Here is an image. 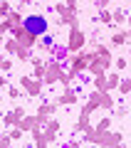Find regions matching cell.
I'll return each instance as SVG.
<instances>
[{"instance_id": "cell-27", "label": "cell", "mask_w": 131, "mask_h": 148, "mask_svg": "<svg viewBox=\"0 0 131 148\" xmlns=\"http://www.w3.org/2000/svg\"><path fill=\"white\" fill-rule=\"evenodd\" d=\"M30 52H32V49H27V47H20V49L15 52V57L20 59V62H30V57H32Z\"/></svg>"}, {"instance_id": "cell-34", "label": "cell", "mask_w": 131, "mask_h": 148, "mask_svg": "<svg viewBox=\"0 0 131 148\" xmlns=\"http://www.w3.org/2000/svg\"><path fill=\"white\" fill-rule=\"evenodd\" d=\"M32 77H35V79H42V82H45V64H37V67L32 69Z\"/></svg>"}, {"instance_id": "cell-32", "label": "cell", "mask_w": 131, "mask_h": 148, "mask_svg": "<svg viewBox=\"0 0 131 148\" xmlns=\"http://www.w3.org/2000/svg\"><path fill=\"white\" fill-rule=\"evenodd\" d=\"M22 94H25V91H22L20 86H8V96H10V99H20Z\"/></svg>"}, {"instance_id": "cell-42", "label": "cell", "mask_w": 131, "mask_h": 148, "mask_svg": "<svg viewBox=\"0 0 131 148\" xmlns=\"http://www.w3.org/2000/svg\"><path fill=\"white\" fill-rule=\"evenodd\" d=\"M109 3H111V0H97V8H99V10H104Z\"/></svg>"}, {"instance_id": "cell-18", "label": "cell", "mask_w": 131, "mask_h": 148, "mask_svg": "<svg viewBox=\"0 0 131 148\" xmlns=\"http://www.w3.org/2000/svg\"><path fill=\"white\" fill-rule=\"evenodd\" d=\"M99 109H106V111H111V109H114V99H111V91H101Z\"/></svg>"}, {"instance_id": "cell-6", "label": "cell", "mask_w": 131, "mask_h": 148, "mask_svg": "<svg viewBox=\"0 0 131 148\" xmlns=\"http://www.w3.org/2000/svg\"><path fill=\"white\" fill-rule=\"evenodd\" d=\"M12 37H15L17 42H20V47H27V49H35V45H37V40H40V37L37 35H32V32H27L25 27H12V32H10Z\"/></svg>"}, {"instance_id": "cell-25", "label": "cell", "mask_w": 131, "mask_h": 148, "mask_svg": "<svg viewBox=\"0 0 131 148\" xmlns=\"http://www.w3.org/2000/svg\"><path fill=\"white\" fill-rule=\"evenodd\" d=\"M92 82H94V89L97 91H106V74H97Z\"/></svg>"}, {"instance_id": "cell-8", "label": "cell", "mask_w": 131, "mask_h": 148, "mask_svg": "<svg viewBox=\"0 0 131 148\" xmlns=\"http://www.w3.org/2000/svg\"><path fill=\"white\" fill-rule=\"evenodd\" d=\"M57 106H59L57 101H42V104L37 106V114H35V116H37V121H40V123H45V121H47V119L54 114V111H57Z\"/></svg>"}, {"instance_id": "cell-47", "label": "cell", "mask_w": 131, "mask_h": 148, "mask_svg": "<svg viewBox=\"0 0 131 148\" xmlns=\"http://www.w3.org/2000/svg\"><path fill=\"white\" fill-rule=\"evenodd\" d=\"M111 148H121V143H119V146H111Z\"/></svg>"}, {"instance_id": "cell-17", "label": "cell", "mask_w": 131, "mask_h": 148, "mask_svg": "<svg viewBox=\"0 0 131 148\" xmlns=\"http://www.w3.org/2000/svg\"><path fill=\"white\" fill-rule=\"evenodd\" d=\"M119 84H121V77H119L116 72L106 74V91H114V89H119Z\"/></svg>"}, {"instance_id": "cell-39", "label": "cell", "mask_w": 131, "mask_h": 148, "mask_svg": "<svg viewBox=\"0 0 131 148\" xmlns=\"http://www.w3.org/2000/svg\"><path fill=\"white\" fill-rule=\"evenodd\" d=\"M114 67L119 69V72H121V69H126V57H121V59H116V62H114Z\"/></svg>"}, {"instance_id": "cell-41", "label": "cell", "mask_w": 131, "mask_h": 148, "mask_svg": "<svg viewBox=\"0 0 131 148\" xmlns=\"http://www.w3.org/2000/svg\"><path fill=\"white\" fill-rule=\"evenodd\" d=\"M62 148H82V143H79V141H67Z\"/></svg>"}, {"instance_id": "cell-31", "label": "cell", "mask_w": 131, "mask_h": 148, "mask_svg": "<svg viewBox=\"0 0 131 148\" xmlns=\"http://www.w3.org/2000/svg\"><path fill=\"white\" fill-rule=\"evenodd\" d=\"M126 114H129V106H119V109L114 106V109H111V116L114 119H124Z\"/></svg>"}, {"instance_id": "cell-44", "label": "cell", "mask_w": 131, "mask_h": 148, "mask_svg": "<svg viewBox=\"0 0 131 148\" xmlns=\"http://www.w3.org/2000/svg\"><path fill=\"white\" fill-rule=\"evenodd\" d=\"M5 84H8V79L3 77V72H0V86H5Z\"/></svg>"}, {"instance_id": "cell-12", "label": "cell", "mask_w": 131, "mask_h": 148, "mask_svg": "<svg viewBox=\"0 0 131 148\" xmlns=\"http://www.w3.org/2000/svg\"><path fill=\"white\" fill-rule=\"evenodd\" d=\"M54 22H57L59 27H64V25H69V27H79V20H77V10H67L64 15H59Z\"/></svg>"}, {"instance_id": "cell-37", "label": "cell", "mask_w": 131, "mask_h": 148, "mask_svg": "<svg viewBox=\"0 0 131 148\" xmlns=\"http://www.w3.org/2000/svg\"><path fill=\"white\" fill-rule=\"evenodd\" d=\"M10 69H12V59L5 57V59H3V67H0V72H8V74H10Z\"/></svg>"}, {"instance_id": "cell-21", "label": "cell", "mask_w": 131, "mask_h": 148, "mask_svg": "<svg viewBox=\"0 0 131 148\" xmlns=\"http://www.w3.org/2000/svg\"><path fill=\"white\" fill-rule=\"evenodd\" d=\"M97 136H99V131H97L94 126H89V128H84V131H82V138L87 143H97Z\"/></svg>"}, {"instance_id": "cell-4", "label": "cell", "mask_w": 131, "mask_h": 148, "mask_svg": "<svg viewBox=\"0 0 131 148\" xmlns=\"http://www.w3.org/2000/svg\"><path fill=\"white\" fill-rule=\"evenodd\" d=\"M64 64L62 62H54V59H45V84H54V82H59V77H62V72H64Z\"/></svg>"}, {"instance_id": "cell-3", "label": "cell", "mask_w": 131, "mask_h": 148, "mask_svg": "<svg viewBox=\"0 0 131 148\" xmlns=\"http://www.w3.org/2000/svg\"><path fill=\"white\" fill-rule=\"evenodd\" d=\"M67 49L69 52H82L84 47H87V35H84V30L82 27H69V32H67Z\"/></svg>"}, {"instance_id": "cell-46", "label": "cell", "mask_w": 131, "mask_h": 148, "mask_svg": "<svg viewBox=\"0 0 131 148\" xmlns=\"http://www.w3.org/2000/svg\"><path fill=\"white\" fill-rule=\"evenodd\" d=\"M3 59H5V57H0V67H3Z\"/></svg>"}, {"instance_id": "cell-7", "label": "cell", "mask_w": 131, "mask_h": 148, "mask_svg": "<svg viewBox=\"0 0 131 148\" xmlns=\"http://www.w3.org/2000/svg\"><path fill=\"white\" fill-rule=\"evenodd\" d=\"M42 86H45V82L42 79H35V77H20V89L25 91L27 96H40L42 94Z\"/></svg>"}, {"instance_id": "cell-24", "label": "cell", "mask_w": 131, "mask_h": 148, "mask_svg": "<svg viewBox=\"0 0 131 148\" xmlns=\"http://www.w3.org/2000/svg\"><path fill=\"white\" fill-rule=\"evenodd\" d=\"M97 20L101 22V25H114V17H111V10H99V17H97Z\"/></svg>"}, {"instance_id": "cell-28", "label": "cell", "mask_w": 131, "mask_h": 148, "mask_svg": "<svg viewBox=\"0 0 131 148\" xmlns=\"http://www.w3.org/2000/svg\"><path fill=\"white\" fill-rule=\"evenodd\" d=\"M8 32H12V25H10L8 17H3V20H0V37H5Z\"/></svg>"}, {"instance_id": "cell-10", "label": "cell", "mask_w": 131, "mask_h": 148, "mask_svg": "<svg viewBox=\"0 0 131 148\" xmlns=\"http://www.w3.org/2000/svg\"><path fill=\"white\" fill-rule=\"evenodd\" d=\"M77 101H79V94H77V89H72V86H64V91L57 96L59 106H74Z\"/></svg>"}, {"instance_id": "cell-38", "label": "cell", "mask_w": 131, "mask_h": 148, "mask_svg": "<svg viewBox=\"0 0 131 148\" xmlns=\"http://www.w3.org/2000/svg\"><path fill=\"white\" fill-rule=\"evenodd\" d=\"M47 146H50V143H47V138H45V133H42V138H37L32 148H47Z\"/></svg>"}, {"instance_id": "cell-2", "label": "cell", "mask_w": 131, "mask_h": 148, "mask_svg": "<svg viewBox=\"0 0 131 148\" xmlns=\"http://www.w3.org/2000/svg\"><path fill=\"white\" fill-rule=\"evenodd\" d=\"M22 27H25L27 32H32V35L42 37V35H47L50 30V22L45 15H40V12H32V15H27L25 20H22Z\"/></svg>"}, {"instance_id": "cell-14", "label": "cell", "mask_w": 131, "mask_h": 148, "mask_svg": "<svg viewBox=\"0 0 131 148\" xmlns=\"http://www.w3.org/2000/svg\"><path fill=\"white\" fill-rule=\"evenodd\" d=\"M77 79H79V72H77V69H72V67H67V69L62 72V77H59V84H62V86H69L72 82H77Z\"/></svg>"}, {"instance_id": "cell-20", "label": "cell", "mask_w": 131, "mask_h": 148, "mask_svg": "<svg viewBox=\"0 0 131 148\" xmlns=\"http://www.w3.org/2000/svg\"><path fill=\"white\" fill-rule=\"evenodd\" d=\"M87 74H92V77H97V74H106V69H104V64L99 62V57H97L94 62L89 64V69H87Z\"/></svg>"}, {"instance_id": "cell-36", "label": "cell", "mask_w": 131, "mask_h": 148, "mask_svg": "<svg viewBox=\"0 0 131 148\" xmlns=\"http://www.w3.org/2000/svg\"><path fill=\"white\" fill-rule=\"evenodd\" d=\"M67 10H69V8H67V3H64V0H59V3H54V12H57V15H64Z\"/></svg>"}, {"instance_id": "cell-13", "label": "cell", "mask_w": 131, "mask_h": 148, "mask_svg": "<svg viewBox=\"0 0 131 148\" xmlns=\"http://www.w3.org/2000/svg\"><path fill=\"white\" fill-rule=\"evenodd\" d=\"M37 123H40V121H37V116H27V114H25V116H22L20 121H17V128H20L22 133H30L32 128L37 126Z\"/></svg>"}, {"instance_id": "cell-49", "label": "cell", "mask_w": 131, "mask_h": 148, "mask_svg": "<svg viewBox=\"0 0 131 148\" xmlns=\"http://www.w3.org/2000/svg\"><path fill=\"white\" fill-rule=\"evenodd\" d=\"M129 54H131V49H129Z\"/></svg>"}, {"instance_id": "cell-33", "label": "cell", "mask_w": 131, "mask_h": 148, "mask_svg": "<svg viewBox=\"0 0 131 148\" xmlns=\"http://www.w3.org/2000/svg\"><path fill=\"white\" fill-rule=\"evenodd\" d=\"M94 128H97V131H109V128H111V119H109V116H106V119H101V121L97 123Z\"/></svg>"}, {"instance_id": "cell-48", "label": "cell", "mask_w": 131, "mask_h": 148, "mask_svg": "<svg viewBox=\"0 0 131 148\" xmlns=\"http://www.w3.org/2000/svg\"><path fill=\"white\" fill-rule=\"evenodd\" d=\"M129 114H131V104H129Z\"/></svg>"}, {"instance_id": "cell-19", "label": "cell", "mask_w": 131, "mask_h": 148, "mask_svg": "<svg viewBox=\"0 0 131 148\" xmlns=\"http://www.w3.org/2000/svg\"><path fill=\"white\" fill-rule=\"evenodd\" d=\"M8 20H10V25H12V27H20V25H22V20H25V15H22L20 10H10V12H8Z\"/></svg>"}, {"instance_id": "cell-1", "label": "cell", "mask_w": 131, "mask_h": 148, "mask_svg": "<svg viewBox=\"0 0 131 148\" xmlns=\"http://www.w3.org/2000/svg\"><path fill=\"white\" fill-rule=\"evenodd\" d=\"M94 59H97V52L84 47L82 52H72V54H69V67L77 69L79 74H87V69H89V64L94 62Z\"/></svg>"}, {"instance_id": "cell-35", "label": "cell", "mask_w": 131, "mask_h": 148, "mask_svg": "<svg viewBox=\"0 0 131 148\" xmlns=\"http://www.w3.org/2000/svg\"><path fill=\"white\" fill-rule=\"evenodd\" d=\"M119 91H121V94H131V79H121Z\"/></svg>"}, {"instance_id": "cell-9", "label": "cell", "mask_w": 131, "mask_h": 148, "mask_svg": "<svg viewBox=\"0 0 131 148\" xmlns=\"http://www.w3.org/2000/svg\"><path fill=\"white\" fill-rule=\"evenodd\" d=\"M69 54H72V52L67 49V45H54L52 52H50L47 57H50V59H54V62H62L64 67H69Z\"/></svg>"}, {"instance_id": "cell-16", "label": "cell", "mask_w": 131, "mask_h": 148, "mask_svg": "<svg viewBox=\"0 0 131 148\" xmlns=\"http://www.w3.org/2000/svg\"><path fill=\"white\" fill-rule=\"evenodd\" d=\"M131 37H129V32H114V35H111V45H114V47H121V45H126L129 42Z\"/></svg>"}, {"instance_id": "cell-11", "label": "cell", "mask_w": 131, "mask_h": 148, "mask_svg": "<svg viewBox=\"0 0 131 148\" xmlns=\"http://www.w3.org/2000/svg\"><path fill=\"white\" fill-rule=\"evenodd\" d=\"M27 111L22 109V106H15L12 111H8L5 116H3V123H5V128H12V126H17V121H20L22 116H25Z\"/></svg>"}, {"instance_id": "cell-40", "label": "cell", "mask_w": 131, "mask_h": 148, "mask_svg": "<svg viewBox=\"0 0 131 148\" xmlns=\"http://www.w3.org/2000/svg\"><path fill=\"white\" fill-rule=\"evenodd\" d=\"M30 64L37 67V64H45V57H30Z\"/></svg>"}, {"instance_id": "cell-43", "label": "cell", "mask_w": 131, "mask_h": 148, "mask_svg": "<svg viewBox=\"0 0 131 148\" xmlns=\"http://www.w3.org/2000/svg\"><path fill=\"white\" fill-rule=\"evenodd\" d=\"M64 3H67L69 10H77V0H64Z\"/></svg>"}, {"instance_id": "cell-15", "label": "cell", "mask_w": 131, "mask_h": 148, "mask_svg": "<svg viewBox=\"0 0 131 148\" xmlns=\"http://www.w3.org/2000/svg\"><path fill=\"white\" fill-rule=\"evenodd\" d=\"M59 128H62V126H59V121H57V119H52V116L42 123V131H45V133H54V136H57Z\"/></svg>"}, {"instance_id": "cell-30", "label": "cell", "mask_w": 131, "mask_h": 148, "mask_svg": "<svg viewBox=\"0 0 131 148\" xmlns=\"http://www.w3.org/2000/svg\"><path fill=\"white\" fill-rule=\"evenodd\" d=\"M12 10V5H10V0H0V20L3 17H8V12Z\"/></svg>"}, {"instance_id": "cell-26", "label": "cell", "mask_w": 131, "mask_h": 148, "mask_svg": "<svg viewBox=\"0 0 131 148\" xmlns=\"http://www.w3.org/2000/svg\"><path fill=\"white\" fill-rule=\"evenodd\" d=\"M92 49L97 52V57H106V54H111V49H109V45H101V42H97V45H92Z\"/></svg>"}, {"instance_id": "cell-45", "label": "cell", "mask_w": 131, "mask_h": 148, "mask_svg": "<svg viewBox=\"0 0 131 148\" xmlns=\"http://www.w3.org/2000/svg\"><path fill=\"white\" fill-rule=\"evenodd\" d=\"M20 3H25V5H27V3H30V0H20Z\"/></svg>"}, {"instance_id": "cell-29", "label": "cell", "mask_w": 131, "mask_h": 148, "mask_svg": "<svg viewBox=\"0 0 131 148\" xmlns=\"http://www.w3.org/2000/svg\"><path fill=\"white\" fill-rule=\"evenodd\" d=\"M22 136H25V133H22V131H20V128H17V126L8 128V138H10V141H20Z\"/></svg>"}, {"instance_id": "cell-5", "label": "cell", "mask_w": 131, "mask_h": 148, "mask_svg": "<svg viewBox=\"0 0 131 148\" xmlns=\"http://www.w3.org/2000/svg\"><path fill=\"white\" fill-rule=\"evenodd\" d=\"M119 143H124V133L111 131V128H109V131H99L94 146H99V148H111V146H119Z\"/></svg>"}, {"instance_id": "cell-23", "label": "cell", "mask_w": 131, "mask_h": 148, "mask_svg": "<svg viewBox=\"0 0 131 148\" xmlns=\"http://www.w3.org/2000/svg\"><path fill=\"white\" fill-rule=\"evenodd\" d=\"M111 17H114L116 25H126V10H124V8H116V10H111Z\"/></svg>"}, {"instance_id": "cell-22", "label": "cell", "mask_w": 131, "mask_h": 148, "mask_svg": "<svg viewBox=\"0 0 131 148\" xmlns=\"http://www.w3.org/2000/svg\"><path fill=\"white\" fill-rule=\"evenodd\" d=\"M17 49H20V42H17L15 37H8V40H5V52H8V57H10V54H15Z\"/></svg>"}]
</instances>
